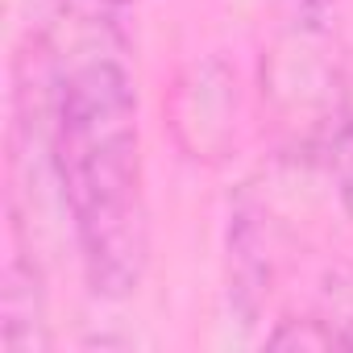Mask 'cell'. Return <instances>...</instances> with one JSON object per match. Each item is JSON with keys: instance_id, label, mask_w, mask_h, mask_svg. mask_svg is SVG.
<instances>
[{"instance_id": "7a4b0ae2", "label": "cell", "mask_w": 353, "mask_h": 353, "mask_svg": "<svg viewBox=\"0 0 353 353\" xmlns=\"http://www.w3.org/2000/svg\"><path fill=\"white\" fill-rule=\"evenodd\" d=\"M13 250L5 262V287H0V341L9 353H34L46 349V299H42V283L38 270L30 262V250L21 245V221L13 216V233H9Z\"/></svg>"}, {"instance_id": "52a82bcc", "label": "cell", "mask_w": 353, "mask_h": 353, "mask_svg": "<svg viewBox=\"0 0 353 353\" xmlns=\"http://www.w3.org/2000/svg\"><path fill=\"white\" fill-rule=\"evenodd\" d=\"M108 5H133V0H108Z\"/></svg>"}, {"instance_id": "6da1fadb", "label": "cell", "mask_w": 353, "mask_h": 353, "mask_svg": "<svg viewBox=\"0 0 353 353\" xmlns=\"http://www.w3.org/2000/svg\"><path fill=\"white\" fill-rule=\"evenodd\" d=\"M46 145L88 287L133 295L150 266V204L137 92L117 54L92 50L54 75Z\"/></svg>"}, {"instance_id": "277c9868", "label": "cell", "mask_w": 353, "mask_h": 353, "mask_svg": "<svg viewBox=\"0 0 353 353\" xmlns=\"http://www.w3.org/2000/svg\"><path fill=\"white\" fill-rule=\"evenodd\" d=\"M328 170L336 179V192H341V204L353 221V117L341 121L328 137Z\"/></svg>"}, {"instance_id": "8992f818", "label": "cell", "mask_w": 353, "mask_h": 353, "mask_svg": "<svg viewBox=\"0 0 353 353\" xmlns=\"http://www.w3.org/2000/svg\"><path fill=\"white\" fill-rule=\"evenodd\" d=\"M332 5H336V0H295L299 17H303V21H312V26H316V21H320V17H324Z\"/></svg>"}, {"instance_id": "5b68a950", "label": "cell", "mask_w": 353, "mask_h": 353, "mask_svg": "<svg viewBox=\"0 0 353 353\" xmlns=\"http://www.w3.org/2000/svg\"><path fill=\"white\" fill-rule=\"evenodd\" d=\"M13 5H17V0H13ZM63 9H67V0H34V42L46 38V26H50Z\"/></svg>"}, {"instance_id": "3957f363", "label": "cell", "mask_w": 353, "mask_h": 353, "mask_svg": "<svg viewBox=\"0 0 353 353\" xmlns=\"http://www.w3.org/2000/svg\"><path fill=\"white\" fill-rule=\"evenodd\" d=\"M316 320L328 328L332 345H353V270L336 266L324 274V291H320V312Z\"/></svg>"}]
</instances>
